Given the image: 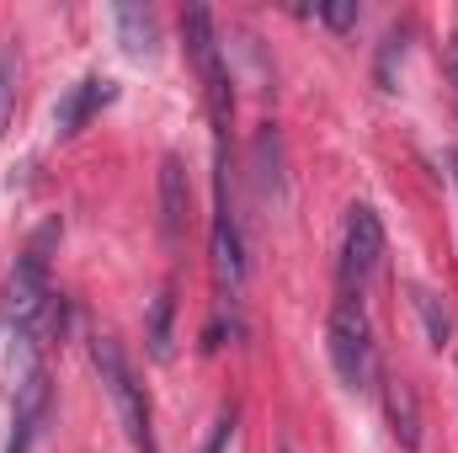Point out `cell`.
Masks as SVG:
<instances>
[{
    "instance_id": "obj_3",
    "label": "cell",
    "mask_w": 458,
    "mask_h": 453,
    "mask_svg": "<svg viewBox=\"0 0 458 453\" xmlns=\"http://www.w3.org/2000/svg\"><path fill=\"white\" fill-rule=\"evenodd\" d=\"M187 54L198 64V81H203V97H208V113L219 123V133H229V113H234V81H229V64H225V48H219V32H214V11L192 5L187 21Z\"/></svg>"
},
{
    "instance_id": "obj_4",
    "label": "cell",
    "mask_w": 458,
    "mask_h": 453,
    "mask_svg": "<svg viewBox=\"0 0 458 453\" xmlns=\"http://www.w3.org/2000/svg\"><path fill=\"white\" fill-rule=\"evenodd\" d=\"M384 261V225L368 203H357L346 214V229H342V299H362L373 272Z\"/></svg>"
},
{
    "instance_id": "obj_7",
    "label": "cell",
    "mask_w": 458,
    "mask_h": 453,
    "mask_svg": "<svg viewBox=\"0 0 458 453\" xmlns=\"http://www.w3.org/2000/svg\"><path fill=\"white\" fill-rule=\"evenodd\" d=\"M214 278L225 294H240V283H245V240H240L234 214H229L225 176H219V214H214Z\"/></svg>"
},
{
    "instance_id": "obj_14",
    "label": "cell",
    "mask_w": 458,
    "mask_h": 453,
    "mask_svg": "<svg viewBox=\"0 0 458 453\" xmlns=\"http://www.w3.org/2000/svg\"><path fill=\"white\" fill-rule=\"evenodd\" d=\"M357 16H362L357 0H346V5H320V21H331V27H357Z\"/></svg>"
},
{
    "instance_id": "obj_5",
    "label": "cell",
    "mask_w": 458,
    "mask_h": 453,
    "mask_svg": "<svg viewBox=\"0 0 458 453\" xmlns=\"http://www.w3.org/2000/svg\"><path fill=\"white\" fill-rule=\"evenodd\" d=\"M113 102H117V81H107V75H86V81H75V86L54 102V133H59V139H75L91 117L107 113Z\"/></svg>"
},
{
    "instance_id": "obj_8",
    "label": "cell",
    "mask_w": 458,
    "mask_h": 453,
    "mask_svg": "<svg viewBox=\"0 0 458 453\" xmlns=\"http://www.w3.org/2000/svg\"><path fill=\"white\" fill-rule=\"evenodd\" d=\"M187 209H192L187 166H182V155H165V160H160V229H165L171 245H176L182 229H187Z\"/></svg>"
},
{
    "instance_id": "obj_16",
    "label": "cell",
    "mask_w": 458,
    "mask_h": 453,
    "mask_svg": "<svg viewBox=\"0 0 458 453\" xmlns=\"http://www.w3.org/2000/svg\"><path fill=\"white\" fill-rule=\"evenodd\" d=\"M454 70H458V59H454Z\"/></svg>"
},
{
    "instance_id": "obj_1",
    "label": "cell",
    "mask_w": 458,
    "mask_h": 453,
    "mask_svg": "<svg viewBox=\"0 0 458 453\" xmlns=\"http://www.w3.org/2000/svg\"><path fill=\"white\" fill-rule=\"evenodd\" d=\"M91 363H97V373H102V384H107V395H113L117 422H123L128 443L139 453H160L155 449V411H149V395H144L133 363L123 357V346H117L113 337H91Z\"/></svg>"
},
{
    "instance_id": "obj_9",
    "label": "cell",
    "mask_w": 458,
    "mask_h": 453,
    "mask_svg": "<svg viewBox=\"0 0 458 453\" xmlns=\"http://www.w3.org/2000/svg\"><path fill=\"white\" fill-rule=\"evenodd\" d=\"M384 416H389V432L400 438V449H421V411H416V389L400 379V373H389L384 379Z\"/></svg>"
},
{
    "instance_id": "obj_10",
    "label": "cell",
    "mask_w": 458,
    "mask_h": 453,
    "mask_svg": "<svg viewBox=\"0 0 458 453\" xmlns=\"http://www.w3.org/2000/svg\"><path fill=\"white\" fill-rule=\"evenodd\" d=\"M113 21H117L123 48H128L133 59H155V48H160V27H155V11H149V5H117Z\"/></svg>"
},
{
    "instance_id": "obj_6",
    "label": "cell",
    "mask_w": 458,
    "mask_h": 453,
    "mask_svg": "<svg viewBox=\"0 0 458 453\" xmlns=\"http://www.w3.org/2000/svg\"><path fill=\"white\" fill-rule=\"evenodd\" d=\"M43 416H48V379H43L38 363H27V373H21V384H16V411H11V443H5V453L32 449Z\"/></svg>"
},
{
    "instance_id": "obj_11",
    "label": "cell",
    "mask_w": 458,
    "mask_h": 453,
    "mask_svg": "<svg viewBox=\"0 0 458 453\" xmlns=\"http://www.w3.org/2000/svg\"><path fill=\"white\" fill-rule=\"evenodd\" d=\"M411 304L421 310L432 346H448V337H454V321H448V310H437V294H427V288H411Z\"/></svg>"
},
{
    "instance_id": "obj_13",
    "label": "cell",
    "mask_w": 458,
    "mask_h": 453,
    "mask_svg": "<svg viewBox=\"0 0 458 453\" xmlns=\"http://www.w3.org/2000/svg\"><path fill=\"white\" fill-rule=\"evenodd\" d=\"M149 346H155V357H165V352H171V294H160V304H155V326H149Z\"/></svg>"
},
{
    "instance_id": "obj_15",
    "label": "cell",
    "mask_w": 458,
    "mask_h": 453,
    "mask_svg": "<svg viewBox=\"0 0 458 453\" xmlns=\"http://www.w3.org/2000/svg\"><path fill=\"white\" fill-rule=\"evenodd\" d=\"M448 166H454V187H458V150H448Z\"/></svg>"
},
{
    "instance_id": "obj_2",
    "label": "cell",
    "mask_w": 458,
    "mask_h": 453,
    "mask_svg": "<svg viewBox=\"0 0 458 453\" xmlns=\"http://www.w3.org/2000/svg\"><path fill=\"white\" fill-rule=\"evenodd\" d=\"M326 346H331V368H336V379H342L346 389H373V379H378V346H373V326H368L362 299H336Z\"/></svg>"
},
{
    "instance_id": "obj_12",
    "label": "cell",
    "mask_w": 458,
    "mask_h": 453,
    "mask_svg": "<svg viewBox=\"0 0 458 453\" xmlns=\"http://www.w3.org/2000/svg\"><path fill=\"white\" fill-rule=\"evenodd\" d=\"M16 113V48H0V139Z\"/></svg>"
}]
</instances>
